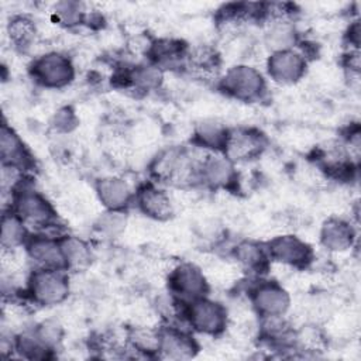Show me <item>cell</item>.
Instances as JSON below:
<instances>
[{
	"instance_id": "1",
	"label": "cell",
	"mask_w": 361,
	"mask_h": 361,
	"mask_svg": "<svg viewBox=\"0 0 361 361\" xmlns=\"http://www.w3.org/2000/svg\"><path fill=\"white\" fill-rule=\"evenodd\" d=\"M199 161L200 158L182 147L162 149L149 164V173L155 179L152 182L179 189L192 188L197 185Z\"/></svg>"
},
{
	"instance_id": "2",
	"label": "cell",
	"mask_w": 361,
	"mask_h": 361,
	"mask_svg": "<svg viewBox=\"0 0 361 361\" xmlns=\"http://www.w3.org/2000/svg\"><path fill=\"white\" fill-rule=\"evenodd\" d=\"M8 209L27 226H34L41 231L58 227V214L52 203L24 179L10 193Z\"/></svg>"
},
{
	"instance_id": "3",
	"label": "cell",
	"mask_w": 361,
	"mask_h": 361,
	"mask_svg": "<svg viewBox=\"0 0 361 361\" xmlns=\"http://www.w3.org/2000/svg\"><path fill=\"white\" fill-rule=\"evenodd\" d=\"M25 299L42 307L56 306L65 302L71 293V283L66 271L34 268L23 288Z\"/></svg>"
},
{
	"instance_id": "4",
	"label": "cell",
	"mask_w": 361,
	"mask_h": 361,
	"mask_svg": "<svg viewBox=\"0 0 361 361\" xmlns=\"http://www.w3.org/2000/svg\"><path fill=\"white\" fill-rule=\"evenodd\" d=\"M219 89L228 97L254 103L267 94V80L264 75L248 63H237L228 68L217 82Z\"/></svg>"
},
{
	"instance_id": "5",
	"label": "cell",
	"mask_w": 361,
	"mask_h": 361,
	"mask_svg": "<svg viewBox=\"0 0 361 361\" xmlns=\"http://www.w3.org/2000/svg\"><path fill=\"white\" fill-rule=\"evenodd\" d=\"M180 306V317L196 333L217 337L228 327L230 314L227 307L209 296Z\"/></svg>"
},
{
	"instance_id": "6",
	"label": "cell",
	"mask_w": 361,
	"mask_h": 361,
	"mask_svg": "<svg viewBox=\"0 0 361 361\" xmlns=\"http://www.w3.org/2000/svg\"><path fill=\"white\" fill-rule=\"evenodd\" d=\"M169 295L179 303L188 305L200 298L209 296L210 283L200 267L193 262H179L166 274Z\"/></svg>"
},
{
	"instance_id": "7",
	"label": "cell",
	"mask_w": 361,
	"mask_h": 361,
	"mask_svg": "<svg viewBox=\"0 0 361 361\" xmlns=\"http://www.w3.org/2000/svg\"><path fill=\"white\" fill-rule=\"evenodd\" d=\"M31 79L45 89H63L75 79L73 61L56 51H48L34 58L28 66Z\"/></svg>"
},
{
	"instance_id": "8",
	"label": "cell",
	"mask_w": 361,
	"mask_h": 361,
	"mask_svg": "<svg viewBox=\"0 0 361 361\" xmlns=\"http://www.w3.org/2000/svg\"><path fill=\"white\" fill-rule=\"evenodd\" d=\"M248 302L258 317L286 316L290 309L289 292L276 281L259 279L248 289Z\"/></svg>"
},
{
	"instance_id": "9",
	"label": "cell",
	"mask_w": 361,
	"mask_h": 361,
	"mask_svg": "<svg viewBox=\"0 0 361 361\" xmlns=\"http://www.w3.org/2000/svg\"><path fill=\"white\" fill-rule=\"evenodd\" d=\"M265 248L269 261L288 268L306 269L314 259L312 245L293 234L276 235L265 244Z\"/></svg>"
},
{
	"instance_id": "10",
	"label": "cell",
	"mask_w": 361,
	"mask_h": 361,
	"mask_svg": "<svg viewBox=\"0 0 361 361\" xmlns=\"http://www.w3.org/2000/svg\"><path fill=\"white\" fill-rule=\"evenodd\" d=\"M197 185L213 190H233L238 185L235 164L223 152H206L199 161Z\"/></svg>"
},
{
	"instance_id": "11",
	"label": "cell",
	"mask_w": 361,
	"mask_h": 361,
	"mask_svg": "<svg viewBox=\"0 0 361 361\" xmlns=\"http://www.w3.org/2000/svg\"><path fill=\"white\" fill-rule=\"evenodd\" d=\"M268 147L267 135L255 127H233L228 128L223 154L237 162H248L259 158Z\"/></svg>"
},
{
	"instance_id": "12",
	"label": "cell",
	"mask_w": 361,
	"mask_h": 361,
	"mask_svg": "<svg viewBox=\"0 0 361 361\" xmlns=\"http://www.w3.org/2000/svg\"><path fill=\"white\" fill-rule=\"evenodd\" d=\"M271 80L279 85L298 83L307 71V58L296 48L271 52L265 62Z\"/></svg>"
},
{
	"instance_id": "13",
	"label": "cell",
	"mask_w": 361,
	"mask_h": 361,
	"mask_svg": "<svg viewBox=\"0 0 361 361\" xmlns=\"http://www.w3.org/2000/svg\"><path fill=\"white\" fill-rule=\"evenodd\" d=\"M24 252L35 268L66 271L59 235H51L42 231L31 234L24 245Z\"/></svg>"
},
{
	"instance_id": "14",
	"label": "cell",
	"mask_w": 361,
	"mask_h": 361,
	"mask_svg": "<svg viewBox=\"0 0 361 361\" xmlns=\"http://www.w3.org/2000/svg\"><path fill=\"white\" fill-rule=\"evenodd\" d=\"M190 47L178 38H155L151 39L148 49H147V58L148 62L158 66L161 71H185L186 61L189 55Z\"/></svg>"
},
{
	"instance_id": "15",
	"label": "cell",
	"mask_w": 361,
	"mask_h": 361,
	"mask_svg": "<svg viewBox=\"0 0 361 361\" xmlns=\"http://www.w3.org/2000/svg\"><path fill=\"white\" fill-rule=\"evenodd\" d=\"M134 203L144 216L155 221H166L175 212L172 199L155 182L141 185L135 192Z\"/></svg>"
},
{
	"instance_id": "16",
	"label": "cell",
	"mask_w": 361,
	"mask_h": 361,
	"mask_svg": "<svg viewBox=\"0 0 361 361\" xmlns=\"http://www.w3.org/2000/svg\"><path fill=\"white\" fill-rule=\"evenodd\" d=\"M159 331V350L158 355L168 360H189L193 358L199 351V344L195 337L176 326H164Z\"/></svg>"
},
{
	"instance_id": "17",
	"label": "cell",
	"mask_w": 361,
	"mask_h": 361,
	"mask_svg": "<svg viewBox=\"0 0 361 361\" xmlns=\"http://www.w3.org/2000/svg\"><path fill=\"white\" fill-rule=\"evenodd\" d=\"M116 79L118 80L120 86L126 89L148 93L161 87L164 82V71L151 62L135 63L124 66L121 71H118Z\"/></svg>"
},
{
	"instance_id": "18",
	"label": "cell",
	"mask_w": 361,
	"mask_h": 361,
	"mask_svg": "<svg viewBox=\"0 0 361 361\" xmlns=\"http://www.w3.org/2000/svg\"><path fill=\"white\" fill-rule=\"evenodd\" d=\"M94 190L99 202L106 210L126 212L135 199V192L127 180L118 176L99 178L94 183Z\"/></svg>"
},
{
	"instance_id": "19",
	"label": "cell",
	"mask_w": 361,
	"mask_h": 361,
	"mask_svg": "<svg viewBox=\"0 0 361 361\" xmlns=\"http://www.w3.org/2000/svg\"><path fill=\"white\" fill-rule=\"evenodd\" d=\"M0 158L1 165L14 166L23 172H27L34 166V159L27 145L18 133L6 121H3L0 130Z\"/></svg>"
},
{
	"instance_id": "20",
	"label": "cell",
	"mask_w": 361,
	"mask_h": 361,
	"mask_svg": "<svg viewBox=\"0 0 361 361\" xmlns=\"http://www.w3.org/2000/svg\"><path fill=\"white\" fill-rule=\"evenodd\" d=\"M355 228L341 217H329L320 227V244L329 252H345L355 244Z\"/></svg>"
},
{
	"instance_id": "21",
	"label": "cell",
	"mask_w": 361,
	"mask_h": 361,
	"mask_svg": "<svg viewBox=\"0 0 361 361\" xmlns=\"http://www.w3.org/2000/svg\"><path fill=\"white\" fill-rule=\"evenodd\" d=\"M231 258L241 271L262 274L269 267L265 244L254 240H241L231 248Z\"/></svg>"
},
{
	"instance_id": "22",
	"label": "cell",
	"mask_w": 361,
	"mask_h": 361,
	"mask_svg": "<svg viewBox=\"0 0 361 361\" xmlns=\"http://www.w3.org/2000/svg\"><path fill=\"white\" fill-rule=\"evenodd\" d=\"M6 30L11 47L20 52H28L37 44L38 27L28 16L16 14L10 17Z\"/></svg>"
},
{
	"instance_id": "23",
	"label": "cell",
	"mask_w": 361,
	"mask_h": 361,
	"mask_svg": "<svg viewBox=\"0 0 361 361\" xmlns=\"http://www.w3.org/2000/svg\"><path fill=\"white\" fill-rule=\"evenodd\" d=\"M221 65V58L217 49L209 47V45H199V47H190L186 68L185 71L199 76V78H212L217 76Z\"/></svg>"
},
{
	"instance_id": "24",
	"label": "cell",
	"mask_w": 361,
	"mask_h": 361,
	"mask_svg": "<svg viewBox=\"0 0 361 361\" xmlns=\"http://www.w3.org/2000/svg\"><path fill=\"white\" fill-rule=\"evenodd\" d=\"M264 42L271 52L296 48L299 42L298 31L292 20H271L267 21Z\"/></svg>"
},
{
	"instance_id": "25",
	"label": "cell",
	"mask_w": 361,
	"mask_h": 361,
	"mask_svg": "<svg viewBox=\"0 0 361 361\" xmlns=\"http://www.w3.org/2000/svg\"><path fill=\"white\" fill-rule=\"evenodd\" d=\"M228 127L216 120L200 121L193 131V144L206 152H223Z\"/></svg>"
},
{
	"instance_id": "26",
	"label": "cell",
	"mask_w": 361,
	"mask_h": 361,
	"mask_svg": "<svg viewBox=\"0 0 361 361\" xmlns=\"http://www.w3.org/2000/svg\"><path fill=\"white\" fill-rule=\"evenodd\" d=\"M59 243L66 264V271H82L87 268L93 259V252L87 241L71 234H61Z\"/></svg>"
},
{
	"instance_id": "27",
	"label": "cell",
	"mask_w": 361,
	"mask_h": 361,
	"mask_svg": "<svg viewBox=\"0 0 361 361\" xmlns=\"http://www.w3.org/2000/svg\"><path fill=\"white\" fill-rule=\"evenodd\" d=\"M31 233L28 231V226L11 209H4L0 233L1 248L18 250L25 245Z\"/></svg>"
},
{
	"instance_id": "28",
	"label": "cell",
	"mask_w": 361,
	"mask_h": 361,
	"mask_svg": "<svg viewBox=\"0 0 361 361\" xmlns=\"http://www.w3.org/2000/svg\"><path fill=\"white\" fill-rule=\"evenodd\" d=\"M128 345L144 355L158 354L159 350V331L148 326H134L127 333Z\"/></svg>"
},
{
	"instance_id": "29",
	"label": "cell",
	"mask_w": 361,
	"mask_h": 361,
	"mask_svg": "<svg viewBox=\"0 0 361 361\" xmlns=\"http://www.w3.org/2000/svg\"><path fill=\"white\" fill-rule=\"evenodd\" d=\"M52 17L56 24L65 28H76L87 23L89 14L86 8L79 1H58L54 4Z\"/></svg>"
},
{
	"instance_id": "30",
	"label": "cell",
	"mask_w": 361,
	"mask_h": 361,
	"mask_svg": "<svg viewBox=\"0 0 361 361\" xmlns=\"http://www.w3.org/2000/svg\"><path fill=\"white\" fill-rule=\"evenodd\" d=\"M14 351L28 360H48L52 357V348L44 344L34 330L18 334L14 340Z\"/></svg>"
},
{
	"instance_id": "31",
	"label": "cell",
	"mask_w": 361,
	"mask_h": 361,
	"mask_svg": "<svg viewBox=\"0 0 361 361\" xmlns=\"http://www.w3.org/2000/svg\"><path fill=\"white\" fill-rule=\"evenodd\" d=\"M127 213L118 210H106L96 221L94 228L106 235V237H116L127 226Z\"/></svg>"
},
{
	"instance_id": "32",
	"label": "cell",
	"mask_w": 361,
	"mask_h": 361,
	"mask_svg": "<svg viewBox=\"0 0 361 361\" xmlns=\"http://www.w3.org/2000/svg\"><path fill=\"white\" fill-rule=\"evenodd\" d=\"M32 330L38 338L52 350H55L62 340V329L55 322H42Z\"/></svg>"
},
{
	"instance_id": "33",
	"label": "cell",
	"mask_w": 361,
	"mask_h": 361,
	"mask_svg": "<svg viewBox=\"0 0 361 361\" xmlns=\"http://www.w3.org/2000/svg\"><path fill=\"white\" fill-rule=\"evenodd\" d=\"M76 123H78L76 116H75L73 110L69 109V107H63V109L58 110L56 114L54 116V120H52L54 128L59 133L72 131L76 127Z\"/></svg>"
},
{
	"instance_id": "34",
	"label": "cell",
	"mask_w": 361,
	"mask_h": 361,
	"mask_svg": "<svg viewBox=\"0 0 361 361\" xmlns=\"http://www.w3.org/2000/svg\"><path fill=\"white\" fill-rule=\"evenodd\" d=\"M360 31H361L360 30V21L354 20L348 25V28L344 34V38H345L350 49H360Z\"/></svg>"
}]
</instances>
